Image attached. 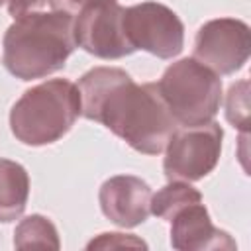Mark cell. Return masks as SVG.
I'll return each mask as SVG.
<instances>
[{"instance_id":"6da1fadb","label":"cell","mask_w":251,"mask_h":251,"mask_svg":"<svg viewBox=\"0 0 251 251\" xmlns=\"http://www.w3.org/2000/svg\"><path fill=\"white\" fill-rule=\"evenodd\" d=\"M80 116L106 126L131 149L159 155L178 127L157 82L137 84L124 69L94 67L76 82Z\"/></svg>"},{"instance_id":"7a4b0ae2","label":"cell","mask_w":251,"mask_h":251,"mask_svg":"<svg viewBox=\"0 0 251 251\" xmlns=\"http://www.w3.org/2000/svg\"><path fill=\"white\" fill-rule=\"evenodd\" d=\"M73 14L29 12L16 18L2 39V63L20 80L43 78L61 71L76 47Z\"/></svg>"},{"instance_id":"3957f363","label":"cell","mask_w":251,"mask_h":251,"mask_svg":"<svg viewBox=\"0 0 251 251\" xmlns=\"http://www.w3.org/2000/svg\"><path fill=\"white\" fill-rule=\"evenodd\" d=\"M80 116L75 82L51 78L27 88L10 110V129L24 145L39 147L59 141Z\"/></svg>"},{"instance_id":"277c9868","label":"cell","mask_w":251,"mask_h":251,"mask_svg":"<svg viewBox=\"0 0 251 251\" xmlns=\"http://www.w3.org/2000/svg\"><path fill=\"white\" fill-rule=\"evenodd\" d=\"M157 88L178 126L210 122L222 104V78L194 57L169 65Z\"/></svg>"},{"instance_id":"5b68a950","label":"cell","mask_w":251,"mask_h":251,"mask_svg":"<svg viewBox=\"0 0 251 251\" xmlns=\"http://www.w3.org/2000/svg\"><path fill=\"white\" fill-rule=\"evenodd\" d=\"M222 139L224 129L214 120L198 126H178L163 149L165 176L184 182L204 178L220 161Z\"/></svg>"},{"instance_id":"8992f818","label":"cell","mask_w":251,"mask_h":251,"mask_svg":"<svg viewBox=\"0 0 251 251\" xmlns=\"http://www.w3.org/2000/svg\"><path fill=\"white\" fill-rule=\"evenodd\" d=\"M126 8L116 0H100L76 12L73 22L75 41L86 53L98 59H122L135 49L127 39L124 25Z\"/></svg>"},{"instance_id":"52a82bcc","label":"cell","mask_w":251,"mask_h":251,"mask_svg":"<svg viewBox=\"0 0 251 251\" xmlns=\"http://www.w3.org/2000/svg\"><path fill=\"white\" fill-rule=\"evenodd\" d=\"M124 25L133 49H143L159 59H173L184 47V24L161 2L126 8Z\"/></svg>"},{"instance_id":"ba28073f","label":"cell","mask_w":251,"mask_h":251,"mask_svg":"<svg viewBox=\"0 0 251 251\" xmlns=\"http://www.w3.org/2000/svg\"><path fill=\"white\" fill-rule=\"evenodd\" d=\"M251 53L249 25L237 18H216L200 25L194 39V59L216 75H233Z\"/></svg>"},{"instance_id":"9c48e42d","label":"cell","mask_w":251,"mask_h":251,"mask_svg":"<svg viewBox=\"0 0 251 251\" xmlns=\"http://www.w3.org/2000/svg\"><path fill=\"white\" fill-rule=\"evenodd\" d=\"M151 186L133 175H116L102 182L98 202L102 214L120 227H135L151 214Z\"/></svg>"},{"instance_id":"30bf717a","label":"cell","mask_w":251,"mask_h":251,"mask_svg":"<svg viewBox=\"0 0 251 251\" xmlns=\"http://www.w3.org/2000/svg\"><path fill=\"white\" fill-rule=\"evenodd\" d=\"M171 245L178 251L226 249L233 251L237 245L231 235L216 227L202 202H192L180 208L171 220Z\"/></svg>"},{"instance_id":"8fae6325","label":"cell","mask_w":251,"mask_h":251,"mask_svg":"<svg viewBox=\"0 0 251 251\" xmlns=\"http://www.w3.org/2000/svg\"><path fill=\"white\" fill-rule=\"evenodd\" d=\"M29 198L27 171L10 159L0 157V222L8 224L18 220Z\"/></svg>"},{"instance_id":"7c38bea8","label":"cell","mask_w":251,"mask_h":251,"mask_svg":"<svg viewBox=\"0 0 251 251\" xmlns=\"http://www.w3.org/2000/svg\"><path fill=\"white\" fill-rule=\"evenodd\" d=\"M14 247L16 249H59V233L55 224L41 216L31 214L24 218L14 229Z\"/></svg>"},{"instance_id":"4fadbf2b","label":"cell","mask_w":251,"mask_h":251,"mask_svg":"<svg viewBox=\"0 0 251 251\" xmlns=\"http://www.w3.org/2000/svg\"><path fill=\"white\" fill-rule=\"evenodd\" d=\"M192 202H202L200 190L190 186V182L184 180H169L161 190L151 194V214L161 218V220H171L180 208L192 204Z\"/></svg>"},{"instance_id":"5bb4252c","label":"cell","mask_w":251,"mask_h":251,"mask_svg":"<svg viewBox=\"0 0 251 251\" xmlns=\"http://www.w3.org/2000/svg\"><path fill=\"white\" fill-rule=\"evenodd\" d=\"M226 118L233 127L247 131L249 126V82L239 80L229 86L226 98Z\"/></svg>"},{"instance_id":"9a60e30c","label":"cell","mask_w":251,"mask_h":251,"mask_svg":"<svg viewBox=\"0 0 251 251\" xmlns=\"http://www.w3.org/2000/svg\"><path fill=\"white\" fill-rule=\"evenodd\" d=\"M116 247H147L145 241L137 239L135 235L127 233H100L96 239H92L86 249H116Z\"/></svg>"},{"instance_id":"2e32d148","label":"cell","mask_w":251,"mask_h":251,"mask_svg":"<svg viewBox=\"0 0 251 251\" xmlns=\"http://www.w3.org/2000/svg\"><path fill=\"white\" fill-rule=\"evenodd\" d=\"M49 0H8V12L10 16L16 20V18H22L29 12H37L41 10Z\"/></svg>"},{"instance_id":"e0dca14e","label":"cell","mask_w":251,"mask_h":251,"mask_svg":"<svg viewBox=\"0 0 251 251\" xmlns=\"http://www.w3.org/2000/svg\"><path fill=\"white\" fill-rule=\"evenodd\" d=\"M92 2H100V0H49L53 10H61V12H67V14H73V16L78 10H82L84 6L92 4Z\"/></svg>"},{"instance_id":"ac0fdd59","label":"cell","mask_w":251,"mask_h":251,"mask_svg":"<svg viewBox=\"0 0 251 251\" xmlns=\"http://www.w3.org/2000/svg\"><path fill=\"white\" fill-rule=\"evenodd\" d=\"M4 2H8V0H0V4H4Z\"/></svg>"}]
</instances>
